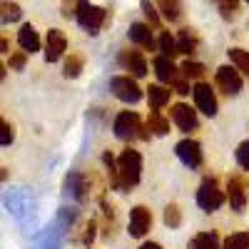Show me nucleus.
Segmentation results:
<instances>
[{
    "mask_svg": "<svg viewBox=\"0 0 249 249\" xmlns=\"http://www.w3.org/2000/svg\"><path fill=\"white\" fill-rule=\"evenodd\" d=\"M164 222H167L170 230H177V227L182 224V212H179L177 204H170L167 210H164Z\"/></svg>",
    "mask_w": 249,
    "mask_h": 249,
    "instance_id": "27",
    "label": "nucleus"
},
{
    "mask_svg": "<svg viewBox=\"0 0 249 249\" xmlns=\"http://www.w3.org/2000/svg\"><path fill=\"white\" fill-rule=\"evenodd\" d=\"M227 190H230V204L234 212H242L244 204H247V192H244V182L242 177H232L230 184H227Z\"/></svg>",
    "mask_w": 249,
    "mask_h": 249,
    "instance_id": "13",
    "label": "nucleus"
},
{
    "mask_svg": "<svg viewBox=\"0 0 249 249\" xmlns=\"http://www.w3.org/2000/svg\"><path fill=\"white\" fill-rule=\"evenodd\" d=\"M115 135L120 140H135V137H142V140H147L150 135L144 132L142 127V122L135 112H120L117 120H115Z\"/></svg>",
    "mask_w": 249,
    "mask_h": 249,
    "instance_id": "4",
    "label": "nucleus"
},
{
    "mask_svg": "<svg viewBox=\"0 0 249 249\" xmlns=\"http://www.w3.org/2000/svg\"><path fill=\"white\" fill-rule=\"evenodd\" d=\"M155 72H157V77L162 80V82H175L177 80V68H175V62H172V57H157L155 60Z\"/></svg>",
    "mask_w": 249,
    "mask_h": 249,
    "instance_id": "16",
    "label": "nucleus"
},
{
    "mask_svg": "<svg viewBox=\"0 0 249 249\" xmlns=\"http://www.w3.org/2000/svg\"><path fill=\"white\" fill-rule=\"evenodd\" d=\"M0 179H5V170H0Z\"/></svg>",
    "mask_w": 249,
    "mask_h": 249,
    "instance_id": "38",
    "label": "nucleus"
},
{
    "mask_svg": "<svg viewBox=\"0 0 249 249\" xmlns=\"http://www.w3.org/2000/svg\"><path fill=\"white\" fill-rule=\"evenodd\" d=\"M140 249H162V247H160L157 242H147V244H142Z\"/></svg>",
    "mask_w": 249,
    "mask_h": 249,
    "instance_id": "36",
    "label": "nucleus"
},
{
    "mask_svg": "<svg viewBox=\"0 0 249 249\" xmlns=\"http://www.w3.org/2000/svg\"><path fill=\"white\" fill-rule=\"evenodd\" d=\"M112 92H115V97H120L122 102H137L140 97H142V90H140V85L130 77V75H120V77H112Z\"/></svg>",
    "mask_w": 249,
    "mask_h": 249,
    "instance_id": "5",
    "label": "nucleus"
},
{
    "mask_svg": "<svg viewBox=\"0 0 249 249\" xmlns=\"http://www.w3.org/2000/svg\"><path fill=\"white\" fill-rule=\"evenodd\" d=\"M197 204L202 207L204 212H217L219 207L224 204V192L217 187V179L214 177H207L197 192Z\"/></svg>",
    "mask_w": 249,
    "mask_h": 249,
    "instance_id": "3",
    "label": "nucleus"
},
{
    "mask_svg": "<svg viewBox=\"0 0 249 249\" xmlns=\"http://www.w3.org/2000/svg\"><path fill=\"white\" fill-rule=\"evenodd\" d=\"M192 92H195L197 110L204 112V115H210V117H214V115H217V97H214L212 88H210V85H204V82H199V85H197Z\"/></svg>",
    "mask_w": 249,
    "mask_h": 249,
    "instance_id": "9",
    "label": "nucleus"
},
{
    "mask_svg": "<svg viewBox=\"0 0 249 249\" xmlns=\"http://www.w3.org/2000/svg\"><path fill=\"white\" fill-rule=\"evenodd\" d=\"M199 45V40H197V33L192 28H184L177 37V53H187V55H192Z\"/></svg>",
    "mask_w": 249,
    "mask_h": 249,
    "instance_id": "18",
    "label": "nucleus"
},
{
    "mask_svg": "<svg viewBox=\"0 0 249 249\" xmlns=\"http://www.w3.org/2000/svg\"><path fill=\"white\" fill-rule=\"evenodd\" d=\"M142 10H144V15H147V20L152 25H160V13L155 10V5L150 3V0H142Z\"/></svg>",
    "mask_w": 249,
    "mask_h": 249,
    "instance_id": "31",
    "label": "nucleus"
},
{
    "mask_svg": "<svg viewBox=\"0 0 249 249\" xmlns=\"http://www.w3.org/2000/svg\"><path fill=\"white\" fill-rule=\"evenodd\" d=\"M172 120L182 132H190V130L197 127V112L190 110L187 105H175L172 107Z\"/></svg>",
    "mask_w": 249,
    "mask_h": 249,
    "instance_id": "12",
    "label": "nucleus"
},
{
    "mask_svg": "<svg viewBox=\"0 0 249 249\" xmlns=\"http://www.w3.org/2000/svg\"><path fill=\"white\" fill-rule=\"evenodd\" d=\"M195 249H222V247H219L217 234H212V232H202V234L195 237Z\"/></svg>",
    "mask_w": 249,
    "mask_h": 249,
    "instance_id": "23",
    "label": "nucleus"
},
{
    "mask_svg": "<svg viewBox=\"0 0 249 249\" xmlns=\"http://www.w3.org/2000/svg\"><path fill=\"white\" fill-rule=\"evenodd\" d=\"M130 40H132V43H137L140 48H147V50H152V45H155L152 30H150V25H144V23H135L130 28Z\"/></svg>",
    "mask_w": 249,
    "mask_h": 249,
    "instance_id": "15",
    "label": "nucleus"
},
{
    "mask_svg": "<svg viewBox=\"0 0 249 249\" xmlns=\"http://www.w3.org/2000/svg\"><path fill=\"white\" fill-rule=\"evenodd\" d=\"M82 65H85V60H82V55L72 53L68 60H65V68H62V72H65V77H77L82 72Z\"/></svg>",
    "mask_w": 249,
    "mask_h": 249,
    "instance_id": "21",
    "label": "nucleus"
},
{
    "mask_svg": "<svg viewBox=\"0 0 249 249\" xmlns=\"http://www.w3.org/2000/svg\"><path fill=\"white\" fill-rule=\"evenodd\" d=\"M8 48H10L8 37H3V35H0V53H8Z\"/></svg>",
    "mask_w": 249,
    "mask_h": 249,
    "instance_id": "35",
    "label": "nucleus"
},
{
    "mask_svg": "<svg viewBox=\"0 0 249 249\" xmlns=\"http://www.w3.org/2000/svg\"><path fill=\"white\" fill-rule=\"evenodd\" d=\"M237 162H239V167L249 170V140L239 144V150H237Z\"/></svg>",
    "mask_w": 249,
    "mask_h": 249,
    "instance_id": "30",
    "label": "nucleus"
},
{
    "mask_svg": "<svg viewBox=\"0 0 249 249\" xmlns=\"http://www.w3.org/2000/svg\"><path fill=\"white\" fill-rule=\"evenodd\" d=\"M23 65H25V53L10 55V70H23Z\"/></svg>",
    "mask_w": 249,
    "mask_h": 249,
    "instance_id": "33",
    "label": "nucleus"
},
{
    "mask_svg": "<svg viewBox=\"0 0 249 249\" xmlns=\"http://www.w3.org/2000/svg\"><path fill=\"white\" fill-rule=\"evenodd\" d=\"M140 170H142V157L137 150H124L117 160V182L115 187L120 190H130L140 182Z\"/></svg>",
    "mask_w": 249,
    "mask_h": 249,
    "instance_id": "1",
    "label": "nucleus"
},
{
    "mask_svg": "<svg viewBox=\"0 0 249 249\" xmlns=\"http://www.w3.org/2000/svg\"><path fill=\"white\" fill-rule=\"evenodd\" d=\"M177 157L187 164V167H199L202 164V147L195 140H182L177 144Z\"/></svg>",
    "mask_w": 249,
    "mask_h": 249,
    "instance_id": "10",
    "label": "nucleus"
},
{
    "mask_svg": "<svg viewBox=\"0 0 249 249\" xmlns=\"http://www.w3.org/2000/svg\"><path fill=\"white\" fill-rule=\"evenodd\" d=\"M20 15H23V10H20L18 3H3L0 5V23H15V20H20Z\"/></svg>",
    "mask_w": 249,
    "mask_h": 249,
    "instance_id": "20",
    "label": "nucleus"
},
{
    "mask_svg": "<svg viewBox=\"0 0 249 249\" xmlns=\"http://www.w3.org/2000/svg\"><path fill=\"white\" fill-rule=\"evenodd\" d=\"M217 85L222 88L224 95H237L242 90V77L237 72V68H230V65H224L217 70Z\"/></svg>",
    "mask_w": 249,
    "mask_h": 249,
    "instance_id": "8",
    "label": "nucleus"
},
{
    "mask_svg": "<svg viewBox=\"0 0 249 249\" xmlns=\"http://www.w3.org/2000/svg\"><path fill=\"white\" fill-rule=\"evenodd\" d=\"M150 227H152V214L147 207H135V210L130 212V234L132 237H144L150 232Z\"/></svg>",
    "mask_w": 249,
    "mask_h": 249,
    "instance_id": "7",
    "label": "nucleus"
},
{
    "mask_svg": "<svg viewBox=\"0 0 249 249\" xmlns=\"http://www.w3.org/2000/svg\"><path fill=\"white\" fill-rule=\"evenodd\" d=\"M230 60L234 62L237 70H242L244 75H249V53L247 50H239V48L230 50Z\"/></svg>",
    "mask_w": 249,
    "mask_h": 249,
    "instance_id": "24",
    "label": "nucleus"
},
{
    "mask_svg": "<svg viewBox=\"0 0 249 249\" xmlns=\"http://www.w3.org/2000/svg\"><path fill=\"white\" fill-rule=\"evenodd\" d=\"M3 77H5V65L0 62V82H3Z\"/></svg>",
    "mask_w": 249,
    "mask_h": 249,
    "instance_id": "37",
    "label": "nucleus"
},
{
    "mask_svg": "<svg viewBox=\"0 0 249 249\" xmlns=\"http://www.w3.org/2000/svg\"><path fill=\"white\" fill-rule=\"evenodd\" d=\"M15 140V132H13V127L5 122V120H0V147H5V144H10Z\"/></svg>",
    "mask_w": 249,
    "mask_h": 249,
    "instance_id": "29",
    "label": "nucleus"
},
{
    "mask_svg": "<svg viewBox=\"0 0 249 249\" xmlns=\"http://www.w3.org/2000/svg\"><path fill=\"white\" fill-rule=\"evenodd\" d=\"M244 3H249V0H244Z\"/></svg>",
    "mask_w": 249,
    "mask_h": 249,
    "instance_id": "39",
    "label": "nucleus"
},
{
    "mask_svg": "<svg viewBox=\"0 0 249 249\" xmlns=\"http://www.w3.org/2000/svg\"><path fill=\"white\" fill-rule=\"evenodd\" d=\"M170 92L172 90H167V88H162V85H150L147 88V97H150V107L155 110V112H160L164 105L170 102Z\"/></svg>",
    "mask_w": 249,
    "mask_h": 249,
    "instance_id": "17",
    "label": "nucleus"
},
{
    "mask_svg": "<svg viewBox=\"0 0 249 249\" xmlns=\"http://www.w3.org/2000/svg\"><path fill=\"white\" fill-rule=\"evenodd\" d=\"M65 50H68V37H65V33L57 30V28H53V30L48 33L45 60H48V62H57L62 55H65Z\"/></svg>",
    "mask_w": 249,
    "mask_h": 249,
    "instance_id": "6",
    "label": "nucleus"
},
{
    "mask_svg": "<svg viewBox=\"0 0 249 249\" xmlns=\"http://www.w3.org/2000/svg\"><path fill=\"white\" fill-rule=\"evenodd\" d=\"M75 15H77V23L85 28L88 33H97L102 28V23H105V10L92 5L90 0H77V5H75Z\"/></svg>",
    "mask_w": 249,
    "mask_h": 249,
    "instance_id": "2",
    "label": "nucleus"
},
{
    "mask_svg": "<svg viewBox=\"0 0 249 249\" xmlns=\"http://www.w3.org/2000/svg\"><path fill=\"white\" fill-rule=\"evenodd\" d=\"M175 90H177L179 95H187V92H190V85H187L184 80H175Z\"/></svg>",
    "mask_w": 249,
    "mask_h": 249,
    "instance_id": "34",
    "label": "nucleus"
},
{
    "mask_svg": "<svg viewBox=\"0 0 249 249\" xmlns=\"http://www.w3.org/2000/svg\"><path fill=\"white\" fill-rule=\"evenodd\" d=\"M219 10L224 18H230L232 10H237V0H219Z\"/></svg>",
    "mask_w": 249,
    "mask_h": 249,
    "instance_id": "32",
    "label": "nucleus"
},
{
    "mask_svg": "<svg viewBox=\"0 0 249 249\" xmlns=\"http://www.w3.org/2000/svg\"><path fill=\"white\" fill-rule=\"evenodd\" d=\"M182 75H184V77H202V75H204V65H202V62L187 60L184 65H182Z\"/></svg>",
    "mask_w": 249,
    "mask_h": 249,
    "instance_id": "28",
    "label": "nucleus"
},
{
    "mask_svg": "<svg viewBox=\"0 0 249 249\" xmlns=\"http://www.w3.org/2000/svg\"><path fill=\"white\" fill-rule=\"evenodd\" d=\"M18 43L25 53H37L40 50V37H37V30L33 25H23L18 33Z\"/></svg>",
    "mask_w": 249,
    "mask_h": 249,
    "instance_id": "14",
    "label": "nucleus"
},
{
    "mask_svg": "<svg viewBox=\"0 0 249 249\" xmlns=\"http://www.w3.org/2000/svg\"><path fill=\"white\" fill-rule=\"evenodd\" d=\"M157 45H160V50H162V55H164V57H172V55L177 53V40H175L170 33H162Z\"/></svg>",
    "mask_w": 249,
    "mask_h": 249,
    "instance_id": "26",
    "label": "nucleus"
},
{
    "mask_svg": "<svg viewBox=\"0 0 249 249\" xmlns=\"http://www.w3.org/2000/svg\"><path fill=\"white\" fill-rule=\"evenodd\" d=\"M120 65L124 70H130L135 77H144V75H147V62H144V57L137 50H122L120 53Z\"/></svg>",
    "mask_w": 249,
    "mask_h": 249,
    "instance_id": "11",
    "label": "nucleus"
},
{
    "mask_svg": "<svg viewBox=\"0 0 249 249\" xmlns=\"http://www.w3.org/2000/svg\"><path fill=\"white\" fill-rule=\"evenodd\" d=\"M224 249H249V232H237L224 239Z\"/></svg>",
    "mask_w": 249,
    "mask_h": 249,
    "instance_id": "25",
    "label": "nucleus"
},
{
    "mask_svg": "<svg viewBox=\"0 0 249 249\" xmlns=\"http://www.w3.org/2000/svg\"><path fill=\"white\" fill-rule=\"evenodd\" d=\"M157 8H160L162 18H164V20H170V23L179 20V15H182V5H179V0H157Z\"/></svg>",
    "mask_w": 249,
    "mask_h": 249,
    "instance_id": "19",
    "label": "nucleus"
},
{
    "mask_svg": "<svg viewBox=\"0 0 249 249\" xmlns=\"http://www.w3.org/2000/svg\"><path fill=\"white\" fill-rule=\"evenodd\" d=\"M147 127H150L155 135H167V132H170V122L164 120L160 112L152 110V115H150V120H147Z\"/></svg>",
    "mask_w": 249,
    "mask_h": 249,
    "instance_id": "22",
    "label": "nucleus"
}]
</instances>
